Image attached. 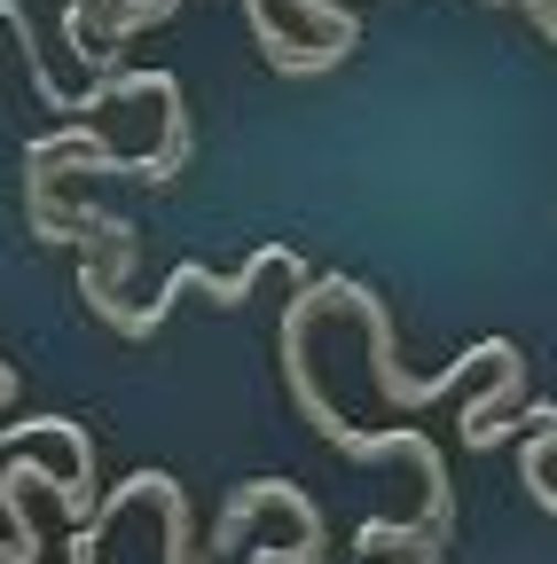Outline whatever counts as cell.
<instances>
[{"instance_id":"1","label":"cell","mask_w":557,"mask_h":564,"mask_svg":"<svg viewBox=\"0 0 557 564\" xmlns=\"http://www.w3.org/2000/svg\"><path fill=\"white\" fill-rule=\"evenodd\" d=\"M338 306H354V314L369 322V377H377V392H385L393 408H425V400L456 392V384H463L471 369H503L511 352H518V345H503V337H486V345H471L463 361H456V369H440V377H400V361H393V314H385V299L338 274Z\"/></svg>"},{"instance_id":"2","label":"cell","mask_w":557,"mask_h":564,"mask_svg":"<svg viewBox=\"0 0 557 564\" xmlns=\"http://www.w3.org/2000/svg\"><path fill=\"white\" fill-rule=\"evenodd\" d=\"M267 502H275V510H291V525H299V541H307V549H322V510H314V494H307V486H291V478H251V486H236V494H228V510L213 518V556H221V549H236V541H244V525H251Z\"/></svg>"},{"instance_id":"3","label":"cell","mask_w":557,"mask_h":564,"mask_svg":"<svg viewBox=\"0 0 557 564\" xmlns=\"http://www.w3.org/2000/svg\"><path fill=\"white\" fill-rule=\"evenodd\" d=\"M142 502L165 510V564H204V556H196V525H189V494H181L165 470H142Z\"/></svg>"},{"instance_id":"4","label":"cell","mask_w":557,"mask_h":564,"mask_svg":"<svg viewBox=\"0 0 557 564\" xmlns=\"http://www.w3.org/2000/svg\"><path fill=\"white\" fill-rule=\"evenodd\" d=\"M549 447H557V415H549V423H534V440H526V455H518V486L534 494V510H542V518L557 510V486H549Z\"/></svg>"},{"instance_id":"5","label":"cell","mask_w":557,"mask_h":564,"mask_svg":"<svg viewBox=\"0 0 557 564\" xmlns=\"http://www.w3.org/2000/svg\"><path fill=\"white\" fill-rule=\"evenodd\" d=\"M495 9H534V32H542V40L557 32V9H549V0H495Z\"/></svg>"}]
</instances>
